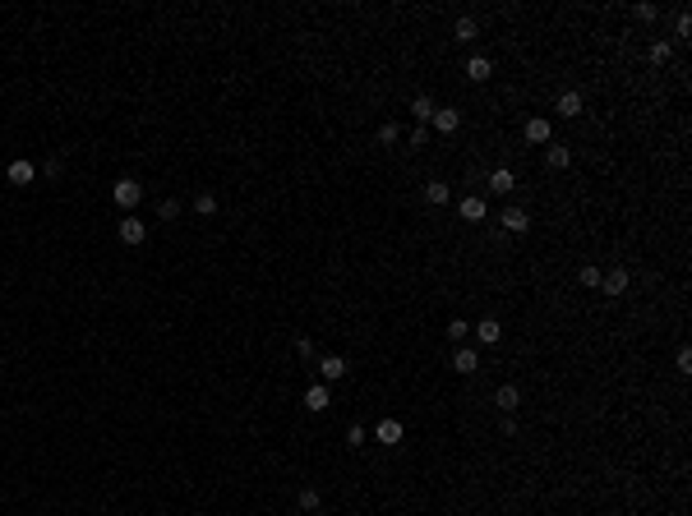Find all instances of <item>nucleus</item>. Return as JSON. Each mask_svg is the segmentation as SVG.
I'll return each instance as SVG.
<instances>
[{"label": "nucleus", "instance_id": "nucleus-1", "mask_svg": "<svg viewBox=\"0 0 692 516\" xmlns=\"http://www.w3.org/2000/svg\"><path fill=\"white\" fill-rule=\"evenodd\" d=\"M111 198H116V208H139V198H143V185L139 180H116V185H111Z\"/></svg>", "mask_w": 692, "mask_h": 516}, {"label": "nucleus", "instance_id": "nucleus-2", "mask_svg": "<svg viewBox=\"0 0 692 516\" xmlns=\"http://www.w3.org/2000/svg\"><path fill=\"white\" fill-rule=\"evenodd\" d=\"M554 111H559L563 120H577V116L586 111V97H582L577 88H568V92H559V102H554Z\"/></svg>", "mask_w": 692, "mask_h": 516}, {"label": "nucleus", "instance_id": "nucleus-3", "mask_svg": "<svg viewBox=\"0 0 692 516\" xmlns=\"http://www.w3.org/2000/svg\"><path fill=\"white\" fill-rule=\"evenodd\" d=\"M374 438L384 442V447H397V442L407 438V424H402V419H379V428H374Z\"/></svg>", "mask_w": 692, "mask_h": 516}, {"label": "nucleus", "instance_id": "nucleus-4", "mask_svg": "<svg viewBox=\"0 0 692 516\" xmlns=\"http://www.w3.org/2000/svg\"><path fill=\"white\" fill-rule=\"evenodd\" d=\"M429 125H434V134H443V139H448V134H457V130H461V111H452V106H439Z\"/></svg>", "mask_w": 692, "mask_h": 516}, {"label": "nucleus", "instance_id": "nucleus-5", "mask_svg": "<svg viewBox=\"0 0 692 516\" xmlns=\"http://www.w3.org/2000/svg\"><path fill=\"white\" fill-rule=\"evenodd\" d=\"M5 180H10V185H33V180H37V166L33 162H28V157H19V162H10V171H5Z\"/></svg>", "mask_w": 692, "mask_h": 516}, {"label": "nucleus", "instance_id": "nucleus-6", "mask_svg": "<svg viewBox=\"0 0 692 516\" xmlns=\"http://www.w3.org/2000/svg\"><path fill=\"white\" fill-rule=\"evenodd\" d=\"M328 406H332V392H328V383H314V387L305 392V410H309V415H323Z\"/></svg>", "mask_w": 692, "mask_h": 516}, {"label": "nucleus", "instance_id": "nucleus-7", "mask_svg": "<svg viewBox=\"0 0 692 516\" xmlns=\"http://www.w3.org/2000/svg\"><path fill=\"white\" fill-rule=\"evenodd\" d=\"M494 406L503 410V415H517V406H522V387H517V383H503V387L494 392Z\"/></svg>", "mask_w": 692, "mask_h": 516}, {"label": "nucleus", "instance_id": "nucleus-8", "mask_svg": "<svg viewBox=\"0 0 692 516\" xmlns=\"http://www.w3.org/2000/svg\"><path fill=\"white\" fill-rule=\"evenodd\" d=\"M522 134H527V143H554V125L545 120V116H531Z\"/></svg>", "mask_w": 692, "mask_h": 516}, {"label": "nucleus", "instance_id": "nucleus-9", "mask_svg": "<svg viewBox=\"0 0 692 516\" xmlns=\"http://www.w3.org/2000/svg\"><path fill=\"white\" fill-rule=\"evenodd\" d=\"M600 291L604 295H627V267H609L600 277Z\"/></svg>", "mask_w": 692, "mask_h": 516}, {"label": "nucleus", "instance_id": "nucleus-10", "mask_svg": "<svg viewBox=\"0 0 692 516\" xmlns=\"http://www.w3.org/2000/svg\"><path fill=\"white\" fill-rule=\"evenodd\" d=\"M545 166H550V171H568L572 166V148H563V143H545Z\"/></svg>", "mask_w": 692, "mask_h": 516}, {"label": "nucleus", "instance_id": "nucleus-11", "mask_svg": "<svg viewBox=\"0 0 692 516\" xmlns=\"http://www.w3.org/2000/svg\"><path fill=\"white\" fill-rule=\"evenodd\" d=\"M471 332H475V341H480V346H498V341H503V328H498V319H480Z\"/></svg>", "mask_w": 692, "mask_h": 516}, {"label": "nucleus", "instance_id": "nucleus-12", "mask_svg": "<svg viewBox=\"0 0 692 516\" xmlns=\"http://www.w3.org/2000/svg\"><path fill=\"white\" fill-rule=\"evenodd\" d=\"M457 212H461V221H484V217H489V208H484V198H480V194H466Z\"/></svg>", "mask_w": 692, "mask_h": 516}, {"label": "nucleus", "instance_id": "nucleus-13", "mask_svg": "<svg viewBox=\"0 0 692 516\" xmlns=\"http://www.w3.org/2000/svg\"><path fill=\"white\" fill-rule=\"evenodd\" d=\"M319 378H323V383L346 378V360H341V355H323V360H319Z\"/></svg>", "mask_w": 692, "mask_h": 516}, {"label": "nucleus", "instance_id": "nucleus-14", "mask_svg": "<svg viewBox=\"0 0 692 516\" xmlns=\"http://www.w3.org/2000/svg\"><path fill=\"white\" fill-rule=\"evenodd\" d=\"M498 221H503V231H513V235H527L531 231V217L522 208H503V217H498Z\"/></svg>", "mask_w": 692, "mask_h": 516}, {"label": "nucleus", "instance_id": "nucleus-15", "mask_svg": "<svg viewBox=\"0 0 692 516\" xmlns=\"http://www.w3.org/2000/svg\"><path fill=\"white\" fill-rule=\"evenodd\" d=\"M121 240H125V244H143V240H148V221L125 217V221H121Z\"/></svg>", "mask_w": 692, "mask_h": 516}, {"label": "nucleus", "instance_id": "nucleus-16", "mask_svg": "<svg viewBox=\"0 0 692 516\" xmlns=\"http://www.w3.org/2000/svg\"><path fill=\"white\" fill-rule=\"evenodd\" d=\"M452 369H457V374H475V369H480V351H471V346H457V355H452Z\"/></svg>", "mask_w": 692, "mask_h": 516}, {"label": "nucleus", "instance_id": "nucleus-17", "mask_svg": "<svg viewBox=\"0 0 692 516\" xmlns=\"http://www.w3.org/2000/svg\"><path fill=\"white\" fill-rule=\"evenodd\" d=\"M452 37H457V42H475V37H480V23H475L471 14H461V19L452 23Z\"/></svg>", "mask_w": 692, "mask_h": 516}, {"label": "nucleus", "instance_id": "nucleus-18", "mask_svg": "<svg viewBox=\"0 0 692 516\" xmlns=\"http://www.w3.org/2000/svg\"><path fill=\"white\" fill-rule=\"evenodd\" d=\"M489 74H494V65H489V55H471V60H466V78H475V83H484Z\"/></svg>", "mask_w": 692, "mask_h": 516}, {"label": "nucleus", "instance_id": "nucleus-19", "mask_svg": "<svg viewBox=\"0 0 692 516\" xmlns=\"http://www.w3.org/2000/svg\"><path fill=\"white\" fill-rule=\"evenodd\" d=\"M434 111H439V106H434V97H425V92H420V97H411V116H416L420 125L434 120Z\"/></svg>", "mask_w": 692, "mask_h": 516}, {"label": "nucleus", "instance_id": "nucleus-20", "mask_svg": "<svg viewBox=\"0 0 692 516\" xmlns=\"http://www.w3.org/2000/svg\"><path fill=\"white\" fill-rule=\"evenodd\" d=\"M489 189H494V194H513V189H517V176L508 171V166H498L494 176H489Z\"/></svg>", "mask_w": 692, "mask_h": 516}, {"label": "nucleus", "instance_id": "nucleus-21", "mask_svg": "<svg viewBox=\"0 0 692 516\" xmlns=\"http://www.w3.org/2000/svg\"><path fill=\"white\" fill-rule=\"evenodd\" d=\"M443 337H448V341H452V346H461V341L471 337V323H466V319H452V323H448V332H443Z\"/></svg>", "mask_w": 692, "mask_h": 516}, {"label": "nucleus", "instance_id": "nucleus-22", "mask_svg": "<svg viewBox=\"0 0 692 516\" xmlns=\"http://www.w3.org/2000/svg\"><path fill=\"white\" fill-rule=\"evenodd\" d=\"M425 198H429V203H448V198H452V189L443 185V180H429V185H425Z\"/></svg>", "mask_w": 692, "mask_h": 516}, {"label": "nucleus", "instance_id": "nucleus-23", "mask_svg": "<svg viewBox=\"0 0 692 516\" xmlns=\"http://www.w3.org/2000/svg\"><path fill=\"white\" fill-rule=\"evenodd\" d=\"M194 212H198V217H212V212H217V198H212L208 189H203V194H194Z\"/></svg>", "mask_w": 692, "mask_h": 516}, {"label": "nucleus", "instance_id": "nucleus-24", "mask_svg": "<svg viewBox=\"0 0 692 516\" xmlns=\"http://www.w3.org/2000/svg\"><path fill=\"white\" fill-rule=\"evenodd\" d=\"M397 139H402V125H397V120H384V125H379V143H388V148H393Z\"/></svg>", "mask_w": 692, "mask_h": 516}, {"label": "nucleus", "instance_id": "nucleus-25", "mask_svg": "<svg viewBox=\"0 0 692 516\" xmlns=\"http://www.w3.org/2000/svg\"><path fill=\"white\" fill-rule=\"evenodd\" d=\"M670 55H674V42H651V60H656V65H665Z\"/></svg>", "mask_w": 692, "mask_h": 516}, {"label": "nucleus", "instance_id": "nucleus-26", "mask_svg": "<svg viewBox=\"0 0 692 516\" xmlns=\"http://www.w3.org/2000/svg\"><path fill=\"white\" fill-rule=\"evenodd\" d=\"M157 217H162V221L180 217V203H176V198H162V203H157Z\"/></svg>", "mask_w": 692, "mask_h": 516}, {"label": "nucleus", "instance_id": "nucleus-27", "mask_svg": "<svg viewBox=\"0 0 692 516\" xmlns=\"http://www.w3.org/2000/svg\"><path fill=\"white\" fill-rule=\"evenodd\" d=\"M365 438H369V433H365V424H351V428H346V447H365Z\"/></svg>", "mask_w": 692, "mask_h": 516}, {"label": "nucleus", "instance_id": "nucleus-28", "mask_svg": "<svg viewBox=\"0 0 692 516\" xmlns=\"http://www.w3.org/2000/svg\"><path fill=\"white\" fill-rule=\"evenodd\" d=\"M582 286H591V291H600V267H595V263H586V267H582Z\"/></svg>", "mask_w": 692, "mask_h": 516}, {"label": "nucleus", "instance_id": "nucleus-29", "mask_svg": "<svg viewBox=\"0 0 692 516\" xmlns=\"http://www.w3.org/2000/svg\"><path fill=\"white\" fill-rule=\"evenodd\" d=\"M319 507V489H300V512H314Z\"/></svg>", "mask_w": 692, "mask_h": 516}, {"label": "nucleus", "instance_id": "nucleus-30", "mask_svg": "<svg viewBox=\"0 0 692 516\" xmlns=\"http://www.w3.org/2000/svg\"><path fill=\"white\" fill-rule=\"evenodd\" d=\"M296 355H300V360H314V341H309V337H296Z\"/></svg>", "mask_w": 692, "mask_h": 516}, {"label": "nucleus", "instance_id": "nucleus-31", "mask_svg": "<svg viewBox=\"0 0 692 516\" xmlns=\"http://www.w3.org/2000/svg\"><path fill=\"white\" fill-rule=\"evenodd\" d=\"M674 28H679V37H688V33H692V14H688V10H679V19H674Z\"/></svg>", "mask_w": 692, "mask_h": 516}, {"label": "nucleus", "instance_id": "nucleus-32", "mask_svg": "<svg viewBox=\"0 0 692 516\" xmlns=\"http://www.w3.org/2000/svg\"><path fill=\"white\" fill-rule=\"evenodd\" d=\"M425 139H429V130H425V125H416V130H411V148H425Z\"/></svg>", "mask_w": 692, "mask_h": 516}, {"label": "nucleus", "instance_id": "nucleus-33", "mask_svg": "<svg viewBox=\"0 0 692 516\" xmlns=\"http://www.w3.org/2000/svg\"><path fill=\"white\" fill-rule=\"evenodd\" d=\"M674 364H679V374H692V351H688V346L679 351V360H674Z\"/></svg>", "mask_w": 692, "mask_h": 516}, {"label": "nucleus", "instance_id": "nucleus-34", "mask_svg": "<svg viewBox=\"0 0 692 516\" xmlns=\"http://www.w3.org/2000/svg\"><path fill=\"white\" fill-rule=\"evenodd\" d=\"M637 19L651 23V19H660V10H656V5H637Z\"/></svg>", "mask_w": 692, "mask_h": 516}, {"label": "nucleus", "instance_id": "nucleus-35", "mask_svg": "<svg viewBox=\"0 0 692 516\" xmlns=\"http://www.w3.org/2000/svg\"><path fill=\"white\" fill-rule=\"evenodd\" d=\"M291 516H300V512H291Z\"/></svg>", "mask_w": 692, "mask_h": 516}]
</instances>
